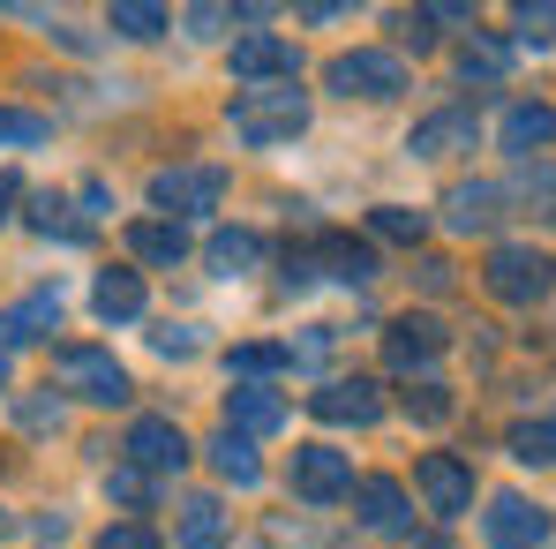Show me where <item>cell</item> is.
<instances>
[{"label":"cell","mask_w":556,"mask_h":549,"mask_svg":"<svg viewBox=\"0 0 556 549\" xmlns=\"http://www.w3.org/2000/svg\"><path fill=\"white\" fill-rule=\"evenodd\" d=\"M226 121H233V136L241 144H293L301 128H308V98L293 91V84H264V91H241L226 105Z\"/></svg>","instance_id":"6da1fadb"},{"label":"cell","mask_w":556,"mask_h":549,"mask_svg":"<svg viewBox=\"0 0 556 549\" xmlns=\"http://www.w3.org/2000/svg\"><path fill=\"white\" fill-rule=\"evenodd\" d=\"M53 384L76 391L84 407H128V369L113 362L105 347H53Z\"/></svg>","instance_id":"7a4b0ae2"},{"label":"cell","mask_w":556,"mask_h":549,"mask_svg":"<svg viewBox=\"0 0 556 549\" xmlns=\"http://www.w3.org/2000/svg\"><path fill=\"white\" fill-rule=\"evenodd\" d=\"M556 264L542 257V249H527V241H504V249H489V272H481V286L496 294V301H511V309H534L542 294H549Z\"/></svg>","instance_id":"3957f363"},{"label":"cell","mask_w":556,"mask_h":549,"mask_svg":"<svg viewBox=\"0 0 556 549\" xmlns=\"http://www.w3.org/2000/svg\"><path fill=\"white\" fill-rule=\"evenodd\" d=\"M324 84L339 98H399L406 91V61L383 53V46H354V53H331Z\"/></svg>","instance_id":"277c9868"},{"label":"cell","mask_w":556,"mask_h":549,"mask_svg":"<svg viewBox=\"0 0 556 549\" xmlns=\"http://www.w3.org/2000/svg\"><path fill=\"white\" fill-rule=\"evenodd\" d=\"M218 203H226V166H159L151 174V211H166L174 226Z\"/></svg>","instance_id":"5b68a950"},{"label":"cell","mask_w":556,"mask_h":549,"mask_svg":"<svg viewBox=\"0 0 556 549\" xmlns=\"http://www.w3.org/2000/svg\"><path fill=\"white\" fill-rule=\"evenodd\" d=\"M414 489L437 520H466L473 512V466L459 452H421L414 459Z\"/></svg>","instance_id":"8992f818"},{"label":"cell","mask_w":556,"mask_h":549,"mask_svg":"<svg viewBox=\"0 0 556 549\" xmlns=\"http://www.w3.org/2000/svg\"><path fill=\"white\" fill-rule=\"evenodd\" d=\"M308 414L331 422V429H376L383 422V391L369 376H331L324 391H308Z\"/></svg>","instance_id":"52a82bcc"},{"label":"cell","mask_w":556,"mask_h":549,"mask_svg":"<svg viewBox=\"0 0 556 549\" xmlns=\"http://www.w3.org/2000/svg\"><path fill=\"white\" fill-rule=\"evenodd\" d=\"M481 535H489V549H542L549 542V512L527 504L519 489H496L489 512H481Z\"/></svg>","instance_id":"ba28073f"},{"label":"cell","mask_w":556,"mask_h":549,"mask_svg":"<svg viewBox=\"0 0 556 549\" xmlns=\"http://www.w3.org/2000/svg\"><path fill=\"white\" fill-rule=\"evenodd\" d=\"M293 68H301V53H293L278 30H249V38H233V84H241V91L293 84Z\"/></svg>","instance_id":"9c48e42d"},{"label":"cell","mask_w":556,"mask_h":549,"mask_svg":"<svg viewBox=\"0 0 556 549\" xmlns=\"http://www.w3.org/2000/svg\"><path fill=\"white\" fill-rule=\"evenodd\" d=\"M121 452H128V466H143V474H181L188 466V437L166 422V414H136Z\"/></svg>","instance_id":"30bf717a"},{"label":"cell","mask_w":556,"mask_h":549,"mask_svg":"<svg viewBox=\"0 0 556 549\" xmlns=\"http://www.w3.org/2000/svg\"><path fill=\"white\" fill-rule=\"evenodd\" d=\"M354 489V459L331 452V445H293V497H308V504H331V497H346Z\"/></svg>","instance_id":"8fae6325"},{"label":"cell","mask_w":556,"mask_h":549,"mask_svg":"<svg viewBox=\"0 0 556 549\" xmlns=\"http://www.w3.org/2000/svg\"><path fill=\"white\" fill-rule=\"evenodd\" d=\"M452 339H444V324L437 316H399L391 332H383V362L399 369V376H414V369H437V354H444Z\"/></svg>","instance_id":"7c38bea8"},{"label":"cell","mask_w":556,"mask_h":549,"mask_svg":"<svg viewBox=\"0 0 556 549\" xmlns=\"http://www.w3.org/2000/svg\"><path fill=\"white\" fill-rule=\"evenodd\" d=\"M38 332H61V286H38L30 301H15V309H0V354H15V347H30Z\"/></svg>","instance_id":"4fadbf2b"},{"label":"cell","mask_w":556,"mask_h":549,"mask_svg":"<svg viewBox=\"0 0 556 549\" xmlns=\"http://www.w3.org/2000/svg\"><path fill=\"white\" fill-rule=\"evenodd\" d=\"M226 429H233V437H271V429H286L278 391L271 384H233V391H226Z\"/></svg>","instance_id":"5bb4252c"},{"label":"cell","mask_w":556,"mask_h":549,"mask_svg":"<svg viewBox=\"0 0 556 549\" xmlns=\"http://www.w3.org/2000/svg\"><path fill=\"white\" fill-rule=\"evenodd\" d=\"M496 219H504V188L496 182H459L444 196V226L452 234H489Z\"/></svg>","instance_id":"9a60e30c"},{"label":"cell","mask_w":556,"mask_h":549,"mask_svg":"<svg viewBox=\"0 0 556 549\" xmlns=\"http://www.w3.org/2000/svg\"><path fill=\"white\" fill-rule=\"evenodd\" d=\"M496 144H504L511 159L549 151V144H556V105H511V113L496 121Z\"/></svg>","instance_id":"2e32d148"},{"label":"cell","mask_w":556,"mask_h":549,"mask_svg":"<svg viewBox=\"0 0 556 549\" xmlns=\"http://www.w3.org/2000/svg\"><path fill=\"white\" fill-rule=\"evenodd\" d=\"M406 151H414V159H452V151H473V113H466V105L429 113V121L406 136Z\"/></svg>","instance_id":"e0dca14e"},{"label":"cell","mask_w":556,"mask_h":549,"mask_svg":"<svg viewBox=\"0 0 556 549\" xmlns=\"http://www.w3.org/2000/svg\"><path fill=\"white\" fill-rule=\"evenodd\" d=\"M354 504H362V527H369V535H406V489H399L391 474L354 482Z\"/></svg>","instance_id":"ac0fdd59"},{"label":"cell","mask_w":556,"mask_h":549,"mask_svg":"<svg viewBox=\"0 0 556 549\" xmlns=\"http://www.w3.org/2000/svg\"><path fill=\"white\" fill-rule=\"evenodd\" d=\"M203 257H211V272H218V278H249L256 264H264V234H256V226H218Z\"/></svg>","instance_id":"d6986e66"},{"label":"cell","mask_w":556,"mask_h":549,"mask_svg":"<svg viewBox=\"0 0 556 549\" xmlns=\"http://www.w3.org/2000/svg\"><path fill=\"white\" fill-rule=\"evenodd\" d=\"M174 535H181V549H226V535H233V512H226L218 497H188Z\"/></svg>","instance_id":"ffe728a7"},{"label":"cell","mask_w":556,"mask_h":549,"mask_svg":"<svg viewBox=\"0 0 556 549\" xmlns=\"http://www.w3.org/2000/svg\"><path fill=\"white\" fill-rule=\"evenodd\" d=\"M128 257H136V264H181L188 234L174 219H136V226H128Z\"/></svg>","instance_id":"44dd1931"},{"label":"cell","mask_w":556,"mask_h":549,"mask_svg":"<svg viewBox=\"0 0 556 549\" xmlns=\"http://www.w3.org/2000/svg\"><path fill=\"white\" fill-rule=\"evenodd\" d=\"M91 309L105 316V324H128V316H143V272H98Z\"/></svg>","instance_id":"7402d4cb"},{"label":"cell","mask_w":556,"mask_h":549,"mask_svg":"<svg viewBox=\"0 0 556 549\" xmlns=\"http://www.w3.org/2000/svg\"><path fill=\"white\" fill-rule=\"evenodd\" d=\"M211 466H218V482H233V489H256V482H264V459L249 452V437H233V429L211 437Z\"/></svg>","instance_id":"603a6c76"},{"label":"cell","mask_w":556,"mask_h":549,"mask_svg":"<svg viewBox=\"0 0 556 549\" xmlns=\"http://www.w3.org/2000/svg\"><path fill=\"white\" fill-rule=\"evenodd\" d=\"M324 264H331V278H346V286H369L376 278V249L354 241V234H324Z\"/></svg>","instance_id":"cb8c5ba5"},{"label":"cell","mask_w":556,"mask_h":549,"mask_svg":"<svg viewBox=\"0 0 556 549\" xmlns=\"http://www.w3.org/2000/svg\"><path fill=\"white\" fill-rule=\"evenodd\" d=\"M278 369H293V347H271V339H249V347L226 354V376H241V384H264Z\"/></svg>","instance_id":"d4e9b609"},{"label":"cell","mask_w":556,"mask_h":549,"mask_svg":"<svg viewBox=\"0 0 556 549\" xmlns=\"http://www.w3.org/2000/svg\"><path fill=\"white\" fill-rule=\"evenodd\" d=\"M105 23H113V38H136V46H143V38H159V30H174V15H166V8H151V0H121Z\"/></svg>","instance_id":"484cf974"},{"label":"cell","mask_w":556,"mask_h":549,"mask_svg":"<svg viewBox=\"0 0 556 549\" xmlns=\"http://www.w3.org/2000/svg\"><path fill=\"white\" fill-rule=\"evenodd\" d=\"M459 76H466V84H504V76H511V46L473 38V46L459 53Z\"/></svg>","instance_id":"4316f807"},{"label":"cell","mask_w":556,"mask_h":549,"mask_svg":"<svg viewBox=\"0 0 556 549\" xmlns=\"http://www.w3.org/2000/svg\"><path fill=\"white\" fill-rule=\"evenodd\" d=\"M369 234H376V241H406V249H414V241L429 234V211H406V203H376V211H369Z\"/></svg>","instance_id":"83f0119b"},{"label":"cell","mask_w":556,"mask_h":549,"mask_svg":"<svg viewBox=\"0 0 556 549\" xmlns=\"http://www.w3.org/2000/svg\"><path fill=\"white\" fill-rule=\"evenodd\" d=\"M53 136V121L46 113H23V105H0V144H15V151H30V144H46Z\"/></svg>","instance_id":"f1b7e54d"},{"label":"cell","mask_w":556,"mask_h":549,"mask_svg":"<svg viewBox=\"0 0 556 549\" xmlns=\"http://www.w3.org/2000/svg\"><path fill=\"white\" fill-rule=\"evenodd\" d=\"M511 459L519 466H556V429H534V422L511 429Z\"/></svg>","instance_id":"f546056e"},{"label":"cell","mask_w":556,"mask_h":549,"mask_svg":"<svg viewBox=\"0 0 556 549\" xmlns=\"http://www.w3.org/2000/svg\"><path fill=\"white\" fill-rule=\"evenodd\" d=\"M98 549H166V542H159L151 520H113V527L98 535Z\"/></svg>","instance_id":"4dcf8cb0"},{"label":"cell","mask_w":556,"mask_h":549,"mask_svg":"<svg viewBox=\"0 0 556 549\" xmlns=\"http://www.w3.org/2000/svg\"><path fill=\"white\" fill-rule=\"evenodd\" d=\"M105 497H113V504H128V512H136V504H143V497H151V474H143V466H113V474H105Z\"/></svg>","instance_id":"1f68e13d"},{"label":"cell","mask_w":556,"mask_h":549,"mask_svg":"<svg viewBox=\"0 0 556 549\" xmlns=\"http://www.w3.org/2000/svg\"><path fill=\"white\" fill-rule=\"evenodd\" d=\"M406 414L414 422H452V391L444 384H421V391H406Z\"/></svg>","instance_id":"d6a6232c"},{"label":"cell","mask_w":556,"mask_h":549,"mask_svg":"<svg viewBox=\"0 0 556 549\" xmlns=\"http://www.w3.org/2000/svg\"><path fill=\"white\" fill-rule=\"evenodd\" d=\"M61 211H68V203H53V196H38V211H30V226H38V234H61V241H84V226H76V219H61Z\"/></svg>","instance_id":"836d02e7"},{"label":"cell","mask_w":556,"mask_h":549,"mask_svg":"<svg viewBox=\"0 0 556 549\" xmlns=\"http://www.w3.org/2000/svg\"><path fill=\"white\" fill-rule=\"evenodd\" d=\"M519 38H527V46H549L556 38V8L549 0H542V8H519Z\"/></svg>","instance_id":"e575fe53"},{"label":"cell","mask_w":556,"mask_h":549,"mask_svg":"<svg viewBox=\"0 0 556 549\" xmlns=\"http://www.w3.org/2000/svg\"><path fill=\"white\" fill-rule=\"evenodd\" d=\"M151 347H159L166 362H188V354H195V332H188V324H166V332H151Z\"/></svg>","instance_id":"d590c367"},{"label":"cell","mask_w":556,"mask_h":549,"mask_svg":"<svg viewBox=\"0 0 556 549\" xmlns=\"http://www.w3.org/2000/svg\"><path fill=\"white\" fill-rule=\"evenodd\" d=\"M226 23H233V8H188V30H195V38H218Z\"/></svg>","instance_id":"8d00e7d4"},{"label":"cell","mask_w":556,"mask_h":549,"mask_svg":"<svg viewBox=\"0 0 556 549\" xmlns=\"http://www.w3.org/2000/svg\"><path fill=\"white\" fill-rule=\"evenodd\" d=\"M23 422L30 429H61V399H23Z\"/></svg>","instance_id":"74e56055"},{"label":"cell","mask_w":556,"mask_h":549,"mask_svg":"<svg viewBox=\"0 0 556 549\" xmlns=\"http://www.w3.org/2000/svg\"><path fill=\"white\" fill-rule=\"evenodd\" d=\"M286 286H316V257H308V249H293V257H286Z\"/></svg>","instance_id":"f35d334b"},{"label":"cell","mask_w":556,"mask_h":549,"mask_svg":"<svg viewBox=\"0 0 556 549\" xmlns=\"http://www.w3.org/2000/svg\"><path fill=\"white\" fill-rule=\"evenodd\" d=\"M399 38H406L414 53H429V15H399Z\"/></svg>","instance_id":"ab89813d"},{"label":"cell","mask_w":556,"mask_h":549,"mask_svg":"<svg viewBox=\"0 0 556 549\" xmlns=\"http://www.w3.org/2000/svg\"><path fill=\"white\" fill-rule=\"evenodd\" d=\"M421 286L444 294V286H452V264H444V257H421Z\"/></svg>","instance_id":"60d3db41"},{"label":"cell","mask_w":556,"mask_h":549,"mask_svg":"<svg viewBox=\"0 0 556 549\" xmlns=\"http://www.w3.org/2000/svg\"><path fill=\"white\" fill-rule=\"evenodd\" d=\"M15 196H23V182H15V174H0V226H8V203H15Z\"/></svg>","instance_id":"b9f144b4"},{"label":"cell","mask_w":556,"mask_h":549,"mask_svg":"<svg viewBox=\"0 0 556 549\" xmlns=\"http://www.w3.org/2000/svg\"><path fill=\"white\" fill-rule=\"evenodd\" d=\"M0 391H8V354H0Z\"/></svg>","instance_id":"7bdbcfd3"},{"label":"cell","mask_w":556,"mask_h":549,"mask_svg":"<svg viewBox=\"0 0 556 549\" xmlns=\"http://www.w3.org/2000/svg\"><path fill=\"white\" fill-rule=\"evenodd\" d=\"M0 535H8V512H0Z\"/></svg>","instance_id":"ee69618b"}]
</instances>
